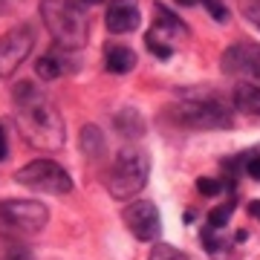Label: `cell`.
<instances>
[{
  "label": "cell",
  "mask_w": 260,
  "mask_h": 260,
  "mask_svg": "<svg viewBox=\"0 0 260 260\" xmlns=\"http://www.w3.org/2000/svg\"><path fill=\"white\" fill-rule=\"evenodd\" d=\"M12 104H15V121L23 139L38 150H58L64 145L67 127L58 107L52 104L44 90H38L32 81H20L12 90Z\"/></svg>",
  "instance_id": "6da1fadb"
},
{
  "label": "cell",
  "mask_w": 260,
  "mask_h": 260,
  "mask_svg": "<svg viewBox=\"0 0 260 260\" xmlns=\"http://www.w3.org/2000/svg\"><path fill=\"white\" fill-rule=\"evenodd\" d=\"M41 18L55 44L67 52L81 49L90 38V20L78 0H41Z\"/></svg>",
  "instance_id": "7a4b0ae2"
},
{
  "label": "cell",
  "mask_w": 260,
  "mask_h": 260,
  "mask_svg": "<svg viewBox=\"0 0 260 260\" xmlns=\"http://www.w3.org/2000/svg\"><path fill=\"white\" fill-rule=\"evenodd\" d=\"M148 174H150L148 153H142L136 148H124L116 153L110 171H107V191L116 200H133L148 185Z\"/></svg>",
  "instance_id": "3957f363"
},
{
  "label": "cell",
  "mask_w": 260,
  "mask_h": 260,
  "mask_svg": "<svg viewBox=\"0 0 260 260\" xmlns=\"http://www.w3.org/2000/svg\"><path fill=\"white\" fill-rule=\"evenodd\" d=\"M171 119L182 127H194V130L232 127V113L217 99H185V102L171 107Z\"/></svg>",
  "instance_id": "277c9868"
},
{
  "label": "cell",
  "mask_w": 260,
  "mask_h": 260,
  "mask_svg": "<svg viewBox=\"0 0 260 260\" xmlns=\"http://www.w3.org/2000/svg\"><path fill=\"white\" fill-rule=\"evenodd\" d=\"M15 182H20L29 191H38V194L61 197V194L73 191V177L58 162H52V159H35V162L23 165L15 174Z\"/></svg>",
  "instance_id": "5b68a950"
},
{
  "label": "cell",
  "mask_w": 260,
  "mask_h": 260,
  "mask_svg": "<svg viewBox=\"0 0 260 260\" xmlns=\"http://www.w3.org/2000/svg\"><path fill=\"white\" fill-rule=\"evenodd\" d=\"M49 223V208L38 200H0V232L35 234Z\"/></svg>",
  "instance_id": "8992f818"
},
{
  "label": "cell",
  "mask_w": 260,
  "mask_h": 260,
  "mask_svg": "<svg viewBox=\"0 0 260 260\" xmlns=\"http://www.w3.org/2000/svg\"><path fill=\"white\" fill-rule=\"evenodd\" d=\"M32 47H35V32L26 23L12 26L6 35H0V78L18 73L20 64L32 55Z\"/></svg>",
  "instance_id": "52a82bcc"
},
{
  "label": "cell",
  "mask_w": 260,
  "mask_h": 260,
  "mask_svg": "<svg viewBox=\"0 0 260 260\" xmlns=\"http://www.w3.org/2000/svg\"><path fill=\"white\" fill-rule=\"evenodd\" d=\"M121 220L130 229V234L142 243H153L162 234V217H159L156 205L148 203V200H133L121 211Z\"/></svg>",
  "instance_id": "ba28073f"
},
{
  "label": "cell",
  "mask_w": 260,
  "mask_h": 260,
  "mask_svg": "<svg viewBox=\"0 0 260 260\" xmlns=\"http://www.w3.org/2000/svg\"><path fill=\"white\" fill-rule=\"evenodd\" d=\"M225 75H240L243 81L260 78V44H234L220 58Z\"/></svg>",
  "instance_id": "9c48e42d"
},
{
  "label": "cell",
  "mask_w": 260,
  "mask_h": 260,
  "mask_svg": "<svg viewBox=\"0 0 260 260\" xmlns=\"http://www.w3.org/2000/svg\"><path fill=\"white\" fill-rule=\"evenodd\" d=\"M142 23V12L136 0H113L107 6V29L113 35H127L136 32Z\"/></svg>",
  "instance_id": "30bf717a"
},
{
  "label": "cell",
  "mask_w": 260,
  "mask_h": 260,
  "mask_svg": "<svg viewBox=\"0 0 260 260\" xmlns=\"http://www.w3.org/2000/svg\"><path fill=\"white\" fill-rule=\"evenodd\" d=\"M70 70V55H67V49H52V52H47V55L38 58L35 64V73L44 78V81H55V78H61V75Z\"/></svg>",
  "instance_id": "8fae6325"
},
{
  "label": "cell",
  "mask_w": 260,
  "mask_h": 260,
  "mask_svg": "<svg viewBox=\"0 0 260 260\" xmlns=\"http://www.w3.org/2000/svg\"><path fill=\"white\" fill-rule=\"evenodd\" d=\"M104 64L110 70L113 75H127L130 70H136L139 64V58L130 47H121V44H110V47L104 49Z\"/></svg>",
  "instance_id": "7c38bea8"
},
{
  "label": "cell",
  "mask_w": 260,
  "mask_h": 260,
  "mask_svg": "<svg viewBox=\"0 0 260 260\" xmlns=\"http://www.w3.org/2000/svg\"><path fill=\"white\" fill-rule=\"evenodd\" d=\"M232 104L240 113H254V116H260V84L240 81L232 93Z\"/></svg>",
  "instance_id": "4fadbf2b"
},
{
  "label": "cell",
  "mask_w": 260,
  "mask_h": 260,
  "mask_svg": "<svg viewBox=\"0 0 260 260\" xmlns=\"http://www.w3.org/2000/svg\"><path fill=\"white\" fill-rule=\"evenodd\" d=\"M113 127L119 130L121 136H127V139H139V136H145V119H142V113L133 110V107L116 113Z\"/></svg>",
  "instance_id": "5bb4252c"
},
{
  "label": "cell",
  "mask_w": 260,
  "mask_h": 260,
  "mask_svg": "<svg viewBox=\"0 0 260 260\" xmlns=\"http://www.w3.org/2000/svg\"><path fill=\"white\" fill-rule=\"evenodd\" d=\"M203 246L214 260H237V254H232L234 246L220 237V229H205L203 232Z\"/></svg>",
  "instance_id": "9a60e30c"
},
{
  "label": "cell",
  "mask_w": 260,
  "mask_h": 260,
  "mask_svg": "<svg viewBox=\"0 0 260 260\" xmlns=\"http://www.w3.org/2000/svg\"><path fill=\"white\" fill-rule=\"evenodd\" d=\"M81 150L87 156H102L104 153V136L95 124H87V127L81 130Z\"/></svg>",
  "instance_id": "2e32d148"
},
{
  "label": "cell",
  "mask_w": 260,
  "mask_h": 260,
  "mask_svg": "<svg viewBox=\"0 0 260 260\" xmlns=\"http://www.w3.org/2000/svg\"><path fill=\"white\" fill-rule=\"evenodd\" d=\"M237 165L243 168V174H249L251 179H257V182H260V153H257V150L243 153V156L237 159Z\"/></svg>",
  "instance_id": "e0dca14e"
},
{
  "label": "cell",
  "mask_w": 260,
  "mask_h": 260,
  "mask_svg": "<svg viewBox=\"0 0 260 260\" xmlns=\"http://www.w3.org/2000/svg\"><path fill=\"white\" fill-rule=\"evenodd\" d=\"M148 260H191V257L182 254L179 249H174V246H168V243H159V246H153Z\"/></svg>",
  "instance_id": "ac0fdd59"
},
{
  "label": "cell",
  "mask_w": 260,
  "mask_h": 260,
  "mask_svg": "<svg viewBox=\"0 0 260 260\" xmlns=\"http://www.w3.org/2000/svg\"><path fill=\"white\" fill-rule=\"evenodd\" d=\"M205 9H208V15H211L217 23H225L229 20V6H225L223 0H200Z\"/></svg>",
  "instance_id": "d6986e66"
},
{
  "label": "cell",
  "mask_w": 260,
  "mask_h": 260,
  "mask_svg": "<svg viewBox=\"0 0 260 260\" xmlns=\"http://www.w3.org/2000/svg\"><path fill=\"white\" fill-rule=\"evenodd\" d=\"M229 217H232V205H220L217 211L208 214V229H223L229 223Z\"/></svg>",
  "instance_id": "ffe728a7"
},
{
  "label": "cell",
  "mask_w": 260,
  "mask_h": 260,
  "mask_svg": "<svg viewBox=\"0 0 260 260\" xmlns=\"http://www.w3.org/2000/svg\"><path fill=\"white\" fill-rule=\"evenodd\" d=\"M197 188H200V194H205V197H214V194H220L223 191V185L217 182V179H197Z\"/></svg>",
  "instance_id": "44dd1931"
},
{
  "label": "cell",
  "mask_w": 260,
  "mask_h": 260,
  "mask_svg": "<svg viewBox=\"0 0 260 260\" xmlns=\"http://www.w3.org/2000/svg\"><path fill=\"white\" fill-rule=\"evenodd\" d=\"M9 159V133H6V124L0 121V162Z\"/></svg>",
  "instance_id": "7402d4cb"
},
{
  "label": "cell",
  "mask_w": 260,
  "mask_h": 260,
  "mask_svg": "<svg viewBox=\"0 0 260 260\" xmlns=\"http://www.w3.org/2000/svg\"><path fill=\"white\" fill-rule=\"evenodd\" d=\"M3 260H32V254H29V249H9L3 254Z\"/></svg>",
  "instance_id": "603a6c76"
},
{
  "label": "cell",
  "mask_w": 260,
  "mask_h": 260,
  "mask_svg": "<svg viewBox=\"0 0 260 260\" xmlns=\"http://www.w3.org/2000/svg\"><path fill=\"white\" fill-rule=\"evenodd\" d=\"M249 214L254 217V220H257V223H260V200H254V203H249Z\"/></svg>",
  "instance_id": "cb8c5ba5"
},
{
  "label": "cell",
  "mask_w": 260,
  "mask_h": 260,
  "mask_svg": "<svg viewBox=\"0 0 260 260\" xmlns=\"http://www.w3.org/2000/svg\"><path fill=\"white\" fill-rule=\"evenodd\" d=\"M174 3H177V6H185V9H188V6H197L200 0H174Z\"/></svg>",
  "instance_id": "d4e9b609"
},
{
  "label": "cell",
  "mask_w": 260,
  "mask_h": 260,
  "mask_svg": "<svg viewBox=\"0 0 260 260\" xmlns=\"http://www.w3.org/2000/svg\"><path fill=\"white\" fill-rule=\"evenodd\" d=\"M81 6H95V3H104V0H78Z\"/></svg>",
  "instance_id": "484cf974"
}]
</instances>
